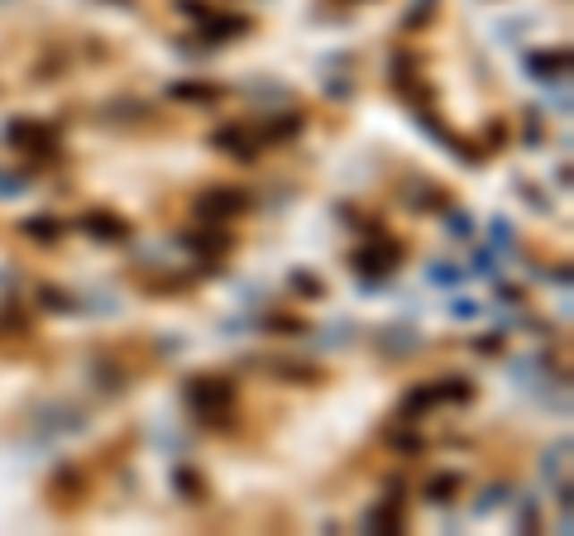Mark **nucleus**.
<instances>
[{
    "label": "nucleus",
    "mask_w": 574,
    "mask_h": 536,
    "mask_svg": "<svg viewBox=\"0 0 574 536\" xmlns=\"http://www.w3.org/2000/svg\"><path fill=\"white\" fill-rule=\"evenodd\" d=\"M182 403L197 421H230L235 417V403H240V393H235V379L226 374H192L182 383Z\"/></svg>",
    "instance_id": "nucleus-1"
},
{
    "label": "nucleus",
    "mask_w": 574,
    "mask_h": 536,
    "mask_svg": "<svg viewBox=\"0 0 574 536\" xmlns=\"http://www.w3.org/2000/svg\"><path fill=\"white\" fill-rule=\"evenodd\" d=\"M474 397V383L469 379H436V383H422V388H412L407 397H402V412H407V421H416V412H426V407H445V403H469Z\"/></svg>",
    "instance_id": "nucleus-2"
},
{
    "label": "nucleus",
    "mask_w": 574,
    "mask_h": 536,
    "mask_svg": "<svg viewBox=\"0 0 574 536\" xmlns=\"http://www.w3.org/2000/svg\"><path fill=\"white\" fill-rule=\"evenodd\" d=\"M244 211H249V191H240V187H206L197 197V216H206L211 225L235 221V216H244Z\"/></svg>",
    "instance_id": "nucleus-3"
},
{
    "label": "nucleus",
    "mask_w": 574,
    "mask_h": 536,
    "mask_svg": "<svg viewBox=\"0 0 574 536\" xmlns=\"http://www.w3.org/2000/svg\"><path fill=\"white\" fill-rule=\"evenodd\" d=\"M398 259H402V244H398V240H373L369 250H359V254H355V273L373 287L378 278H383V273H393V268H398Z\"/></svg>",
    "instance_id": "nucleus-4"
},
{
    "label": "nucleus",
    "mask_w": 574,
    "mask_h": 536,
    "mask_svg": "<svg viewBox=\"0 0 574 536\" xmlns=\"http://www.w3.org/2000/svg\"><path fill=\"white\" fill-rule=\"evenodd\" d=\"M5 144H20V149H30V154H53V149H58V130L44 125V120H10Z\"/></svg>",
    "instance_id": "nucleus-5"
},
{
    "label": "nucleus",
    "mask_w": 574,
    "mask_h": 536,
    "mask_svg": "<svg viewBox=\"0 0 574 536\" xmlns=\"http://www.w3.org/2000/svg\"><path fill=\"white\" fill-rule=\"evenodd\" d=\"M254 369H263V374H273V379H283V383H316L321 379V369L316 364H306V360H287V354H269V360H249Z\"/></svg>",
    "instance_id": "nucleus-6"
},
{
    "label": "nucleus",
    "mask_w": 574,
    "mask_h": 536,
    "mask_svg": "<svg viewBox=\"0 0 574 536\" xmlns=\"http://www.w3.org/2000/svg\"><path fill=\"white\" fill-rule=\"evenodd\" d=\"M81 230H87L91 240H101V244H124L130 240V221L116 211H87L81 216Z\"/></svg>",
    "instance_id": "nucleus-7"
},
{
    "label": "nucleus",
    "mask_w": 574,
    "mask_h": 536,
    "mask_svg": "<svg viewBox=\"0 0 574 536\" xmlns=\"http://www.w3.org/2000/svg\"><path fill=\"white\" fill-rule=\"evenodd\" d=\"M211 149H226V154H235V158H254L259 154V134L249 125H220V130H211Z\"/></svg>",
    "instance_id": "nucleus-8"
},
{
    "label": "nucleus",
    "mask_w": 574,
    "mask_h": 536,
    "mask_svg": "<svg viewBox=\"0 0 574 536\" xmlns=\"http://www.w3.org/2000/svg\"><path fill=\"white\" fill-rule=\"evenodd\" d=\"M565 72H570V48L527 53V77H536V81H560Z\"/></svg>",
    "instance_id": "nucleus-9"
},
{
    "label": "nucleus",
    "mask_w": 574,
    "mask_h": 536,
    "mask_svg": "<svg viewBox=\"0 0 574 536\" xmlns=\"http://www.w3.org/2000/svg\"><path fill=\"white\" fill-rule=\"evenodd\" d=\"M402 507L398 498H383V503H373L369 513H364V532H373V536H388V532H402Z\"/></svg>",
    "instance_id": "nucleus-10"
},
{
    "label": "nucleus",
    "mask_w": 574,
    "mask_h": 536,
    "mask_svg": "<svg viewBox=\"0 0 574 536\" xmlns=\"http://www.w3.org/2000/svg\"><path fill=\"white\" fill-rule=\"evenodd\" d=\"M201 34L206 38H240V34H249V15H220V10L211 5L201 15Z\"/></svg>",
    "instance_id": "nucleus-11"
},
{
    "label": "nucleus",
    "mask_w": 574,
    "mask_h": 536,
    "mask_svg": "<svg viewBox=\"0 0 574 536\" xmlns=\"http://www.w3.org/2000/svg\"><path fill=\"white\" fill-rule=\"evenodd\" d=\"M302 125H306V120H302V111H278V115L269 120V125L259 130V144H283V140H297V134H302Z\"/></svg>",
    "instance_id": "nucleus-12"
},
{
    "label": "nucleus",
    "mask_w": 574,
    "mask_h": 536,
    "mask_svg": "<svg viewBox=\"0 0 574 536\" xmlns=\"http://www.w3.org/2000/svg\"><path fill=\"white\" fill-rule=\"evenodd\" d=\"M167 101H182V106H216V101H220V87H211V81H173V87H167Z\"/></svg>",
    "instance_id": "nucleus-13"
},
{
    "label": "nucleus",
    "mask_w": 574,
    "mask_h": 536,
    "mask_svg": "<svg viewBox=\"0 0 574 536\" xmlns=\"http://www.w3.org/2000/svg\"><path fill=\"white\" fill-rule=\"evenodd\" d=\"M182 244H187V250H201V259H211V254H226L230 250V235L226 230H211V225H201V230H187V235H182Z\"/></svg>",
    "instance_id": "nucleus-14"
},
{
    "label": "nucleus",
    "mask_w": 574,
    "mask_h": 536,
    "mask_svg": "<svg viewBox=\"0 0 574 536\" xmlns=\"http://www.w3.org/2000/svg\"><path fill=\"white\" fill-rule=\"evenodd\" d=\"M20 235L34 240V244H58L63 240V221H53V216H30V221H20Z\"/></svg>",
    "instance_id": "nucleus-15"
},
{
    "label": "nucleus",
    "mask_w": 574,
    "mask_h": 536,
    "mask_svg": "<svg viewBox=\"0 0 574 536\" xmlns=\"http://www.w3.org/2000/svg\"><path fill=\"white\" fill-rule=\"evenodd\" d=\"M173 489H177L187 503H201V498H206V479H201L197 470H187V464H177V470H173Z\"/></svg>",
    "instance_id": "nucleus-16"
},
{
    "label": "nucleus",
    "mask_w": 574,
    "mask_h": 536,
    "mask_svg": "<svg viewBox=\"0 0 574 536\" xmlns=\"http://www.w3.org/2000/svg\"><path fill=\"white\" fill-rule=\"evenodd\" d=\"M459 484H465V474H455V470H450V474H436V479L426 484V503H450Z\"/></svg>",
    "instance_id": "nucleus-17"
},
{
    "label": "nucleus",
    "mask_w": 574,
    "mask_h": 536,
    "mask_svg": "<svg viewBox=\"0 0 574 536\" xmlns=\"http://www.w3.org/2000/svg\"><path fill=\"white\" fill-rule=\"evenodd\" d=\"M512 498V489L508 484H493V489H484V498H474V517H488V513H498L502 503Z\"/></svg>",
    "instance_id": "nucleus-18"
},
{
    "label": "nucleus",
    "mask_w": 574,
    "mask_h": 536,
    "mask_svg": "<svg viewBox=\"0 0 574 536\" xmlns=\"http://www.w3.org/2000/svg\"><path fill=\"white\" fill-rule=\"evenodd\" d=\"M459 278H465V273H459L450 259H436V264L426 268V283H436V287H459Z\"/></svg>",
    "instance_id": "nucleus-19"
},
{
    "label": "nucleus",
    "mask_w": 574,
    "mask_h": 536,
    "mask_svg": "<svg viewBox=\"0 0 574 536\" xmlns=\"http://www.w3.org/2000/svg\"><path fill=\"white\" fill-rule=\"evenodd\" d=\"M488 240H493L502 254H512V250H517V240H512V225H508V216H493V221H488Z\"/></svg>",
    "instance_id": "nucleus-20"
},
{
    "label": "nucleus",
    "mask_w": 574,
    "mask_h": 536,
    "mask_svg": "<svg viewBox=\"0 0 574 536\" xmlns=\"http://www.w3.org/2000/svg\"><path fill=\"white\" fill-rule=\"evenodd\" d=\"M450 316H455V321H479V316H484V302H474V297H450Z\"/></svg>",
    "instance_id": "nucleus-21"
},
{
    "label": "nucleus",
    "mask_w": 574,
    "mask_h": 536,
    "mask_svg": "<svg viewBox=\"0 0 574 536\" xmlns=\"http://www.w3.org/2000/svg\"><path fill=\"white\" fill-rule=\"evenodd\" d=\"M469 273H479V278H498V259H493V250H474V259H469Z\"/></svg>",
    "instance_id": "nucleus-22"
},
{
    "label": "nucleus",
    "mask_w": 574,
    "mask_h": 536,
    "mask_svg": "<svg viewBox=\"0 0 574 536\" xmlns=\"http://www.w3.org/2000/svg\"><path fill=\"white\" fill-rule=\"evenodd\" d=\"M30 191V183H24L20 173H5L0 168V201H15V197H24Z\"/></svg>",
    "instance_id": "nucleus-23"
},
{
    "label": "nucleus",
    "mask_w": 574,
    "mask_h": 536,
    "mask_svg": "<svg viewBox=\"0 0 574 536\" xmlns=\"http://www.w3.org/2000/svg\"><path fill=\"white\" fill-rule=\"evenodd\" d=\"M259 331H273V336H302L306 326L292 321V316H269V321H259Z\"/></svg>",
    "instance_id": "nucleus-24"
},
{
    "label": "nucleus",
    "mask_w": 574,
    "mask_h": 536,
    "mask_svg": "<svg viewBox=\"0 0 574 536\" xmlns=\"http://www.w3.org/2000/svg\"><path fill=\"white\" fill-rule=\"evenodd\" d=\"M445 235H455V240H469V235H474V221H469L465 211H450V216H445Z\"/></svg>",
    "instance_id": "nucleus-25"
},
{
    "label": "nucleus",
    "mask_w": 574,
    "mask_h": 536,
    "mask_svg": "<svg viewBox=\"0 0 574 536\" xmlns=\"http://www.w3.org/2000/svg\"><path fill=\"white\" fill-rule=\"evenodd\" d=\"M39 302H44L48 311H63V316H67V311H77V307H73V297L58 293V287H44V293H39Z\"/></svg>",
    "instance_id": "nucleus-26"
},
{
    "label": "nucleus",
    "mask_w": 574,
    "mask_h": 536,
    "mask_svg": "<svg viewBox=\"0 0 574 536\" xmlns=\"http://www.w3.org/2000/svg\"><path fill=\"white\" fill-rule=\"evenodd\" d=\"M287 283L297 287V293H306V297H321V293H326V287H321V283L312 278V273H302V268H297V273H287Z\"/></svg>",
    "instance_id": "nucleus-27"
},
{
    "label": "nucleus",
    "mask_w": 574,
    "mask_h": 536,
    "mask_svg": "<svg viewBox=\"0 0 574 536\" xmlns=\"http://www.w3.org/2000/svg\"><path fill=\"white\" fill-rule=\"evenodd\" d=\"M388 446H393V450H412V455H416V450H422V436H416V431H388Z\"/></svg>",
    "instance_id": "nucleus-28"
},
{
    "label": "nucleus",
    "mask_w": 574,
    "mask_h": 536,
    "mask_svg": "<svg viewBox=\"0 0 574 536\" xmlns=\"http://www.w3.org/2000/svg\"><path fill=\"white\" fill-rule=\"evenodd\" d=\"M517 527L536 532V498H522V513H517Z\"/></svg>",
    "instance_id": "nucleus-29"
},
{
    "label": "nucleus",
    "mask_w": 574,
    "mask_h": 536,
    "mask_svg": "<svg viewBox=\"0 0 574 536\" xmlns=\"http://www.w3.org/2000/svg\"><path fill=\"white\" fill-rule=\"evenodd\" d=\"M177 10H182V15H192V20H201L211 5H206V0H177Z\"/></svg>",
    "instance_id": "nucleus-30"
},
{
    "label": "nucleus",
    "mask_w": 574,
    "mask_h": 536,
    "mask_svg": "<svg viewBox=\"0 0 574 536\" xmlns=\"http://www.w3.org/2000/svg\"><path fill=\"white\" fill-rule=\"evenodd\" d=\"M474 350H484V354H498V350H502V336H484V340H474Z\"/></svg>",
    "instance_id": "nucleus-31"
}]
</instances>
